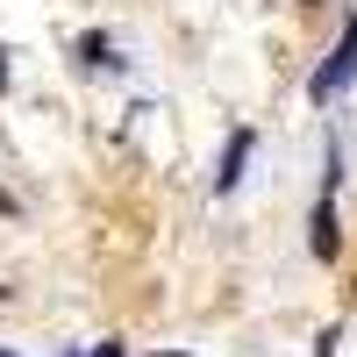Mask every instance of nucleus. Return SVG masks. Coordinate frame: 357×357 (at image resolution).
Segmentation results:
<instances>
[{
    "instance_id": "1",
    "label": "nucleus",
    "mask_w": 357,
    "mask_h": 357,
    "mask_svg": "<svg viewBox=\"0 0 357 357\" xmlns=\"http://www.w3.org/2000/svg\"><path fill=\"white\" fill-rule=\"evenodd\" d=\"M350 79H357V15L343 22V36H336V57H321V72L307 79V93H314V100H336Z\"/></svg>"
},
{
    "instance_id": "2",
    "label": "nucleus",
    "mask_w": 357,
    "mask_h": 357,
    "mask_svg": "<svg viewBox=\"0 0 357 357\" xmlns=\"http://www.w3.org/2000/svg\"><path fill=\"white\" fill-rule=\"evenodd\" d=\"M243 158H250V129H236L229 151H222V172H215V193H229L236 178H243Z\"/></svg>"
},
{
    "instance_id": "3",
    "label": "nucleus",
    "mask_w": 357,
    "mask_h": 357,
    "mask_svg": "<svg viewBox=\"0 0 357 357\" xmlns=\"http://www.w3.org/2000/svg\"><path fill=\"white\" fill-rule=\"evenodd\" d=\"M307 243H314V257H336V250H343V229H336V207H329V200L314 207V236H307Z\"/></svg>"
},
{
    "instance_id": "4",
    "label": "nucleus",
    "mask_w": 357,
    "mask_h": 357,
    "mask_svg": "<svg viewBox=\"0 0 357 357\" xmlns=\"http://www.w3.org/2000/svg\"><path fill=\"white\" fill-rule=\"evenodd\" d=\"M0 215H22V200H15V193H8V186H0Z\"/></svg>"
},
{
    "instance_id": "5",
    "label": "nucleus",
    "mask_w": 357,
    "mask_h": 357,
    "mask_svg": "<svg viewBox=\"0 0 357 357\" xmlns=\"http://www.w3.org/2000/svg\"><path fill=\"white\" fill-rule=\"evenodd\" d=\"M0 93H8V50H0Z\"/></svg>"
},
{
    "instance_id": "6",
    "label": "nucleus",
    "mask_w": 357,
    "mask_h": 357,
    "mask_svg": "<svg viewBox=\"0 0 357 357\" xmlns=\"http://www.w3.org/2000/svg\"><path fill=\"white\" fill-rule=\"evenodd\" d=\"M93 357H122V350H114V343H100V350H93Z\"/></svg>"
},
{
    "instance_id": "7",
    "label": "nucleus",
    "mask_w": 357,
    "mask_h": 357,
    "mask_svg": "<svg viewBox=\"0 0 357 357\" xmlns=\"http://www.w3.org/2000/svg\"><path fill=\"white\" fill-rule=\"evenodd\" d=\"M0 357H15V350H8V343H0Z\"/></svg>"
},
{
    "instance_id": "8",
    "label": "nucleus",
    "mask_w": 357,
    "mask_h": 357,
    "mask_svg": "<svg viewBox=\"0 0 357 357\" xmlns=\"http://www.w3.org/2000/svg\"><path fill=\"white\" fill-rule=\"evenodd\" d=\"M165 357H178V350H165Z\"/></svg>"
}]
</instances>
